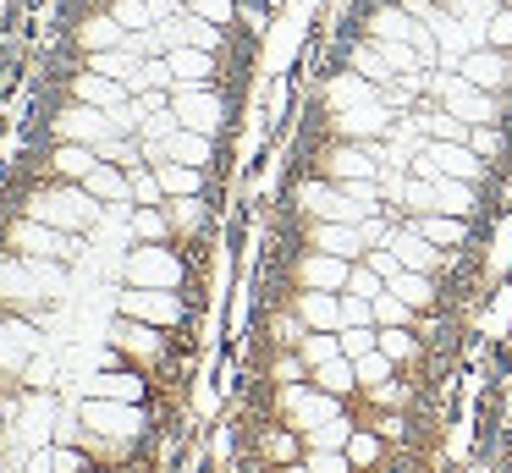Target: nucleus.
I'll list each match as a JSON object with an SVG mask.
<instances>
[{"instance_id": "4", "label": "nucleus", "mask_w": 512, "mask_h": 473, "mask_svg": "<svg viewBox=\"0 0 512 473\" xmlns=\"http://www.w3.org/2000/svg\"><path fill=\"white\" fill-rule=\"evenodd\" d=\"M265 451H270L276 462H292V451H298V440H292V429H281V435H270V440H265Z\"/></svg>"}, {"instance_id": "2", "label": "nucleus", "mask_w": 512, "mask_h": 473, "mask_svg": "<svg viewBox=\"0 0 512 473\" xmlns=\"http://www.w3.org/2000/svg\"><path fill=\"white\" fill-rule=\"evenodd\" d=\"M380 457H386V440H380L375 429H353V435H347V462H353V468H375Z\"/></svg>"}, {"instance_id": "5", "label": "nucleus", "mask_w": 512, "mask_h": 473, "mask_svg": "<svg viewBox=\"0 0 512 473\" xmlns=\"http://www.w3.org/2000/svg\"><path fill=\"white\" fill-rule=\"evenodd\" d=\"M78 468H83L78 451H56V473H78Z\"/></svg>"}, {"instance_id": "1", "label": "nucleus", "mask_w": 512, "mask_h": 473, "mask_svg": "<svg viewBox=\"0 0 512 473\" xmlns=\"http://www.w3.org/2000/svg\"><path fill=\"white\" fill-rule=\"evenodd\" d=\"M83 424H89V435H133L138 424H144V413L127 402H83Z\"/></svg>"}, {"instance_id": "3", "label": "nucleus", "mask_w": 512, "mask_h": 473, "mask_svg": "<svg viewBox=\"0 0 512 473\" xmlns=\"http://www.w3.org/2000/svg\"><path fill=\"white\" fill-rule=\"evenodd\" d=\"M353 462H347V451H325V446H314L309 451V473H347Z\"/></svg>"}]
</instances>
